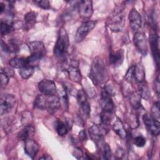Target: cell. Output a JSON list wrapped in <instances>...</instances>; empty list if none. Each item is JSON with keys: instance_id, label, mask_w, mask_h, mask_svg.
I'll list each match as a JSON object with an SVG mask.
<instances>
[{"instance_id": "6da1fadb", "label": "cell", "mask_w": 160, "mask_h": 160, "mask_svg": "<svg viewBox=\"0 0 160 160\" xmlns=\"http://www.w3.org/2000/svg\"><path fill=\"white\" fill-rule=\"evenodd\" d=\"M89 77L95 85L101 84L107 79V69L104 61L99 57L93 59Z\"/></svg>"}, {"instance_id": "7a4b0ae2", "label": "cell", "mask_w": 160, "mask_h": 160, "mask_svg": "<svg viewBox=\"0 0 160 160\" xmlns=\"http://www.w3.org/2000/svg\"><path fill=\"white\" fill-rule=\"evenodd\" d=\"M69 48V37L64 28H60L56 42L54 48V56L60 59H64Z\"/></svg>"}, {"instance_id": "3957f363", "label": "cell", "mask_w": 160, "mask_h": 160, "mask_svg": "<svg viewBox=\"0 0 160 160\" xmlns=\"http://www.w3.org/2000/svg\"><path fill=\"white\" fill-rule=\"evenodd\" d=\"M28 46L31 52V56L27 58L29 65L31 63L41 59L46 54V48L41 41H31L28 43Z\"/></svg>"}, {"instance_id": "277c9868", "label": "cell", "mask_w": 160, "mask_h": 160, "mask_svg": "<svg viewBox=\"0 0 160 160\" xmlns=\"http://www.w3.org/2000/svg\"><path fill=\"white\" fill-rule=\"evenodd\" d=\"M123 9L124 8H121V7H118L114 10L112 18L108 24L111 31L113 32H119L122 30L125 22L124 16L122 13Z\"/></svg>"}, {"instance_id": "5b68a950", "label": "cell", "mask_w": 160, "mask_h": 160, "mask_svg": "<svg viewBox=\"0 0 160 160\" xmlns=\"http://www.w3.org/2000/svg\"><path fill=\"white\" fill-rule=\"evenodd\" d=\"M65 65V71L68 73L69 78L73 82H80L82 79V75L78 62L76 60L71 59L68 61Z\"/></svg>"}, {"instance_id": "8992f818", "label": "cell", "mask_w": 160, "mask_h": 160, "mask_svg": "<svg viewBox=\"0 0 160 160\" xmlns=\"http://www.w3.org/2000/svg\"><path fill=\"white\" fill-rule=\"evenodd\" d=\"M108 132V129L102 125L94 124L89 129V133L91 139L99 147L104 142L103 141V136Z\"/></svg>"}, {"instance_id": "52a82bcc", "label": "cell", "mask_w": 160, "mask_h": 160, "mask_svg": "<svg viewBox=\"0 0 160 160\" xmlns=\"http://www.w3.org/2000/svg\"><path fill=\"white\" fill-rule=\"evenodd\" d=\"M142 120L148 131L153 136H157L160 132L159 121L154 118L151 114L146 113L142 117Z\"/></svg>"}, {"instance_id": "ba28073f", "label": "cell", "mask_w": 160, "mask_h": 160, "mask_svg": "<svg viewBox=\"0 0 160 160\" xmlns=\"http://www.w3.org/2000/svg\"><path fill=\"white\" fill-rule=\"evenodd\" d=\"M97 22L95 21H88L83 22L77 29L75 35V41L80 42L82 41L89 32L96 26Z\"/></svg>"}, {"instance_id": "9c48e42d", "label": "cell", "mask_w": 160, "mask_h": 160, "mask_svg": "<svg viewBox=\"0 0 160 160\" xmlns=\"http://www.w3.org/2000/svg\"><path fill=\"white\" fill-rule=\"evenodd\" d=\"M149 42L151 48L153 59L155 61L157 68L159 67V36L156 31L152 29L149 34Z\"/></svg>"}, {"instance_id": "30bf717a", "label": "cell", "mask_w": 160, "mask_h": 160, "mask_svg": "<svg viewBox=\"0 0 160 160\" xmlns=\"http://www.w3.org/2000/svg\"><path fill=\"white\" fill-rule=\"evenodd\" d=\"M38 89L44 96L51 97L56 95L57 88L54 81L49 79H43L38 84Z\"/></svg>"}, {"instance_id": "8fae6325", "label": "cell", "mask_w": 160, "mask_h": 160, "mask_svg": "<svg viewBox=\"0 0 160 160\" xmlns=\"http://www.w3.org/2000/svg\"><path fill=\"white\" fill-rule=\"evenodd\" d=\"M15 97L12 94H4L1 96L0 100V113L4 115L10 112L15 104Z\"/></svg>"}, {"instance_id": "7c38bea8", "label": "cell", "mask_w": 160, "mask_h": 160, "mask_svg": "<svg viewBox=\"0 0 160 160\" xmlns=\"http://www.w3.org/2000/svg\"><path fill=\"white\" fill-rule=\"evenodd\" d=\"M77 101L80 107V109L84 117H88L90 113V106L88 101V98L85 91L83 89H79L76 94Z\"/></svg>"}, {"instance_id": "4fadbf2b", "label": "cell", "mask_w": 160, "mask_h": 160, "mask_svg": "<svg viewBox=\"0 0 160 160\" xmlns=\"http://www.w3.org/2000/svg\"><path fill=\"white\" fill-rule=\"evenodd\" d=\"M76 7L79 16L82 18H89L93 13L92 2L88 0L78 1Z\"/></svg>"}, {"instance_id": "5bb4252c", "label": "cell", "mask_w": 160, "mask_h": 160, "mask_svg": "<svg viewBox=\"0 0 160 160\" xmlns=\"http://www.w3.org/2000/svg\"><path fill=\"white\" fill-rule=\"evenodd\" d=\"M134 46L139 52L143 56H146L148 52V46L145 35L141 32H136L133 36Z\"/></svg>"}, {"instance_id": "9a60e30c", "label": "cell", "mask_w": 160, "mask_h": 160, "mask_svg": "<svg viewBox=\"0 0 160 160\" xmlns=\"http://www.w3.org/2000/svg\"><path fill=\"white\" fill-rule=\"evenodd\" d=\"M100 105L102 111L108 112H114V104L111 98V96L107 93L103 89L101 91Z\"/></svg>"}, {"instance_id": "2e32d148", "label": "cell", "mask_w": 160, "mask_h": 160, "mask_svg": "<svg viewBox=\"0 0 160 160\" xmlns=\"http://www.w3.org/2000/svg\"><path fill=\"white\" fill-rule=\"evenodd\" d=\"M128 19L129 22V26L133 31L138 32V30L141 28L142 24L141 16L138 11L135 9L132 8L129 13Z\"/></svg>"}, {"instance_id": "e0dca14e", "label": "cell", "mask_w": 160, "mask_h": 160, "mask_svg": "<svg viewBox=\"0 0 160 160\" xmlns=\"http://www.w3.org/2000/svg\"><path fill=\"white\" fill-rule=\"evenodd\" d=\"M24 151L30 158L34 159L39 151L38 144L32 139L24 141Z\"/></svg>"}, {"instance_id": "ac0fdd59", "label": "cell", "mask_w": 160, "mask_h": 160, "mask_svg": "<svg viewBox=\"0 0 160 160\" xmlns=\"http://www.w3.org/2000/svg\"><path fill=\"white\" fill-rule=\"evenodd\" d=\"M35 133V128L31 125L28 124L21 129L18 134V138L21 141H26L29 139H32Z\"/></svg>"}, {"instance_id": "d6986e66", "label": "cell", "mask_w": 160, "mask_h": 160, "mask_svg": "<svg viewBox=\"0 0 160 160\" xmlns=\"http://www.w3.org/2000/svg\"><path fill=\"white\" fill-rule=\"evenodd\" d=\"M124 59V52L122 49H119L115 52H111L109 54V61L111 65L118 66L121 65Z\"/></svg>"}, {"instance_id": "ffe728a7", "label": "cell", "mask_w": 160, "mask_h": 160, "mask_svg": "<svg viewBox=\"0 0 160 160\" xmlns=\"http://www.w3.org/2000/svg\"><path fill=\"white\" fill-rule=\"evenodd\" d=\"M60 105V99L58 96L55 95L53 96H51L50 99L47 101L46 109L50 114H53L59 109Z\"/></svg>"}, {"instance_id": "44dd1931", "label": "cell", "mask_w": 160, "mask_h": 160, "mask_svg": "<svg viewBox=\"0 0 160 160\" xmlns=\"http://www.w3.org/2000/svg\"><path fill=\"white\" fill-rule=\"evenodd\" d=\"M36 17L37 14L34 11H29L25 14L24 17V24H23L25 30L28 31L34 25L36 21Z\"/></svg>"}, {"instance_id": "7402d4cb", "label": "cell", "mask_w": 160, "mask_h": 160, "mask_svg": "<svg viewBox=\"0 0 160 160\" xmlns=\"http://www.w3.org/2000/svg\"><path fill=\"white\" fill-rule=\"evenodd\" d=\"M9 64L12 68H18V69H21L22 68H24L25 66L29 65L27 58H18V57H14L11 59L9 61Z\"/></svg>"}, {"instance_id": "603a6c76", "label": "cell", "mask_w": 160, "mask_h": 160, "mask_svg": "<svg viewBox=\"0 0 160 160\" xmlns=\"http://www.w3.org/2000/svg\"><path fill=\"white\" fill-rule=\"evenodd\" d=\"M112 129L121 138L124 139L126 138L127 132L122 122L119 118H117V119L114 122L112 125Z\"/></svg>"}, {"instance_id": "cb8c5ba5", "label": "cell", "mask_w": 160, "mask_h": 160, "mask_svg": "<svg viewBox=\"0 0 160 160\" xmlns=\"http://www.w3.org/2000/svg\"><path fill=\"white\" fill-rule=\"evenodd\" d=\"M134 79L138 82L145 81V70L141 62L134 65Z\"/></svg>"}, {"instance_id": "d4e9b609", "label": "cell", "mask_w": 160, "mask_h": 160, "mask_svg": "<svg viewBox=\"0 0 160 160\" xmlns=\"http://www.w3.org/2000/svg\"><path fill=\"white\" fill-rule=\"evenodd\" d=\"M138 89V93L139 94L141 98L146 100H148L150 98L151 92L148 88V84L145 81L141 82H139Z\"/></svg>"}, {"instance_id": "484cf974", "label": "cell", "mask_w": 160, "mask_h": 160, "mask_svg": "<svg viewBox=\"0 0 160 160\" xmlns=\"http://www.w3.org/2000/svg\"><path fill=\"white\" fill-rule=\"evenodd\" d=\"M55 129L59 136H63L68 132L69 129V124L66 122L61 120H58L56 122Z\"/></svg>"}, {"instance_id": "4316f807", "label": "cell", "mask_w": 160, "mask_h": 160, "mask_svg": "<svg viewBox=\"0 0 160 160\" xmlns=\"http://www.w3.org/2000/svg\"><path fill=\"white\" fill-rule=\"evenodd\" d=\"M141 96L138 92H133L129 95V102L131 106L136 109H138L141 106Z\"/></svg>"}, {"instance_id": "83f0119b", "label": "cell", "mask_w": 160, "mask_h": 160, "mask_svg": "<svg viewBox=\"0 0 160 160\" xmlns=\"http://www.w3.org/2000/svg\"><path fill=\"white\" fill-rule=\"evenodd\" d=\"M0 28L1 36H4L9 34L14 29L13 23L8 20H1L0 23Z\"/></svg>"}, {"instance_id": "f1b7e54d", "label": "cell", "mask_w": 160, "mask_h": 160, "mask_svg": "<svg viewBox=\"0 0 160 160\" xmlns=\"http://www.w3.org/2000/svg\"><path fill=\"white\" fill-rule=\"evenodd\" d=\"M47 101L45 96L42 94H38L34 102V108L39 109H45L46 108Z\"/></svg>"}, {"instance_id": "f546056e", "label": "cell", "mask_w": 160, "mask_h": 160, "mask_svg": "<svg viewBox=\"0 0 160 160\" xmlns=\"http://www.w3.org/2000/svg\"><path fill=\"white\" fill-rule=\"evenodd\" d=\"M34 72V67L30 65L19 69V71L20 76L24 79H27L29 78L33 74Z\"/></svg>"}, {"instance_id": "4dcf8cb0", "label": "cell", "mask_w": 160, "mask_h": 160, "mask_svg": "<svg viewBox=\"0 0 160 160\" xmlns=\"http://www.w3.org/2000/svg\"><path fill=\"white\" fill-rule=\"evenodd\" d=\"M112 117H113V113L102 111L100 114V120L103 126L109 125L111 122Z\"/></svg>"}, {"instance_id": "1f68e13d", "label": "cell", "mask_w": 160, "mask_h": 160, "mask_svg": "<svg viewBox=\"0 0 160 160\" xmlns=\"http://www.w3.org/2000/svg\"><path fill=\"white\" fill-rule=\"evenodd\" d=\"M151 116L157 120H159V102L158 101L155 102L151 108Z\"/></svg>"}, {"instance_id": "d6a6232c", "label": "cell", "mask_w": 160, "mask_h": 160, "mask_svg": "<svg viewBox=\"0 0 160 160\" xmlns=\"http://www.w3.org/2000/svg\"><path fill=\"white\" fill-rule=\"evenodd\" d=\"M125 79L129 82H131L133 80H134V65L131 66L128 69L125 75Z\"/></svg>"}, {"instance_id": "836d02e7", "label": "cell", "mask_w": 160, "mask_h": 160, "mask_svg": "<svg viewBox=\"0 0 160 160\" xmlns=\"http://www.w3.org/2000/svg\"><path fill=\"white\" fill-rule=\"evenodd\" d=\"M101 150H102V156H103L104 159H109L111 158L112 154H111V148H110V147L109 146V145L108 144L105 143Z\"/></svg>"}, {"instance_id": "e575fe53", "label": "cell", "mask_w": 160, "mask_h": 160, "mask_svg": "<svg viewBox=\"0 0 160 160\" xmlns=\"http://www.w3.org/2000/svg\"><path fill=\"white\" fill-rule=\"evenodd\" d=\"M134 142L135 145L137 147L141 148V147H143L146 144V139L145 138H144L142 136H138L134 138Z\"/></svg>"}, {"instance_id": "d590c367", "label": "cell", "mask_w": 160, "mask_h": 160, "mask_svg": "<svg viewBox=\"0 0 160 160\" xmlns=\"http://www.w3.org/2000/svg\"><path fill=\"white\" fill-rule=\"evenodd\" d=\"M10 40V39H9ZM8 46L10 50V52H16L19 50V44L15 39H11L9 41Z\"/></svg>"}, {"instance_id": "8d00e7d4", "label": "cell", "mask_w": 160, "mask_h": 160, "mask_svg": "<svg viewBox=\"0 0 160 160\" xmlns=\"http://www.w3.org/2000/svg\"><path fill=\"white\" fill-rule=\"evenodd\" d=\"M9 82V76L4 73L3 71H1V88L5 87Z\"/></svg>"}, {"instance_id": "74e56055", "label": "cell", "mask_w": 160, "mask_h": 160, "mask_svg": "<svg viewBox=\"0 0 160 160\" xmlns=\"http://www.w3.org/2000/svg\"><path fill=\"white\" fill-rule=\"evenodd\" d=\"M35 4H36L40 8L44 9H48L50 7L49 2L47 0H43V1H34Z\"/></svg>"}, {"instance_id": "f35d334b", "label": "cell", "mask_w": 160, "mask_h": 160, "mask_svg": "<svg viewBox=\"0 0 160 160\" xmlns=\"http://www.w3.org/2000/svg\"><path fill=\"white\" fill-rule=\"evenodd\" d=\"M1 48L2 51H3L4 52H10V50H9L8 45L5 42H4L2 40L1 41Z\"/></svg>"}, {"instance_id": "ab89813d", "label": "cell", "mask_w": 160, "mask_h": 160, "mask_svg": "<svg viewBox=\"0 0 160 160\" xmlns=\"http://www.w3.org/2000/svg\"><path fill=\"white\" fill-rule=\"evenodd\" d=\"M154 86H155V91L158 95L159 94V75L156 77V78L154 80Z\"/></svg>"}, {"instance_id": "60d3db41", "label": "cell", "mask_w": 160, "mask_h": 160, "mask_svg": "<svg viewBox=\"0 0 160 160\" xmlns=\"http://www.w3.org/2000/svg\"><path fill=\"white\" fill-rule=\"evenodd\" d=\"M124 151L121 148H118L116 151V156L118 159H122L124 157Z\"/></svg>"}, {"instance_id": "b9f144b4", "label": "cell", "mask_w": 160, "mask_h": 160, "mask_svg": "<svg viewBox=\"0 0 160 160\" xmlns=\"http://www.w3.org/2000/svg\"><path fill=\"white\" fill-rule=\"evenodd\" d=\"M79 139L81 141H84L86 139V131H81L79 134Z\"/></svg>"}, {"instance_id": "7bdbcfd3", "label": "cell", "mask_w": 160, "mask_h": 160, "mask_svg": "<svg viewBox=\"0 0 160 160\" xmlns=\"http://www.w3.org/2000/svg\"><path fill=\"white\" fill-rule=\"evenodd\" d=\"M52 159V158L49 155H48V154L42 155L41 157L39 158V159H44V160H49V159Z\"/></svg>"}, {"instance_id": "ee69618b", "label": "cell", "mask_w": 160, "mask_h": 160, "mask_svg": "<svg viewBox=\"0 0 160 160\" xmlns=\"http://www.w3.org/2000/svg\"><path fill=\"white\" fill-rule=\"evenodd\" d=\"M5 8H6V5L2 2H0V13H2L3 11L5 10Z\"/></svg>"}]
</instances>
